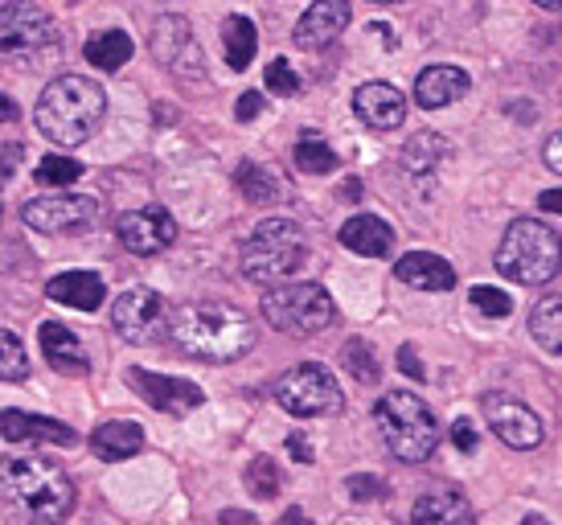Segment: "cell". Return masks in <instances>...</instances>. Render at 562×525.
<instances>
[{
	"label": "cell",
	"mask_w": 562,
	"mask_h": 525,
	"mask_svg": "<svg viewBox=\"0 0 562 525\" xmlns=\"http://www.w3.org/2000/svg\"><path fill=\"white\" fill-rule=\"evenodd\" d=\"M530 333L547 354L562 357V295H542L530 312Z\"/></svg>",
	"instance_id": "83f0119b"
},
{
	"label": "cell",
	"mask_w": 562,
	"mask_h": 525,
	"mask_svg": "<svg viewBox=\"0 0 562 525\" xmlns=\"http://www.w3.org/2000/svg\"><path fill=\"white\" fill-rule=\"evenodd\" d=\"M111 325L127 345H157L169 333V316H165V300L153 288H127L115 295L111 304Z\"/></svg>",
	"instance_id": "30bf717a"
},
{
	"label": "cell",
	"mask_w": 562,
	"mask_h": 525,
	"mask_svg": "<svg viewBox=\"0 0 562 525\" xmlns=\"http://www.w3.org/2000/svg\"><path fill=\"white\" fill-rule=\"evenodd\" d=\"M411 525H476V513L460 493L436 489V493H423L411 505Z\"/></svg>",
	"instance_id": "603a6c76"
},
{
	"label": "cell",
	"mask_w": 562,
	"mask_h": 525,
	"mask_svg": "<svg viewBox=\"0 0 562 525\" xmlns=\"http://www.w3.org/2000/svg\"><path fill=\"white\" fill-rule=\"evenodd\" d=\"M259 111H263V94H259V91L238 94V108H235V115H238V120H243V124H247V120H255V115H259Z\"/></svg>",
	"instance_id": "ab89813d"
},
{
	"label": "cell",
	"mask_w": 562,
	"mask_h": 525,
	"mask_svg": "<svg viewBox=\"0 0 562 525\" xmlns=\"http://www.w3.org/2000/svg\"><path fill=\"white\" fill-rule=\"evenodd\" d=\"M353 111H358V120L366 127L394 132V127H403V120H406V99L391 82H366V87L353 91Z\"/></svg>",
	"instance_id": "e0dca14e"
},
{
	"label": "cell",
	"mask_w": 562,
	"mask_h": 525,
	"mask_svg": "<svg viewBox=\"0 0 562 525\" xmlns=\"http://www.w3.org/2000/svg\"><path fill=\"white\" fill-rule=\"evenodd\" d=\"M481 411H484V423L493 427V435H497L501 444H509V448L530 451V448H538V444L547 439V432H542V418L533 415L526 402L509 399V394H501V390H493V394H481Z\"/></svg>",
	"instance_id": "8fae6325"
},
{
	"label": "cell",
	"mask_w": 562,
	"mask_h": 525,
	"mask_svg": "<svg viewBox=\"0 0 562 525\" xmlns=\"http://www.w3.org/2000/svg\"><path fill=\"white\" fill-rule=\"evenodd\" d=\"M222 49H226V66H231V70H247L250 58H255V49H259L255 21L243 13L226 16V21H222Z\"/></svg>",
	"instance_id": "484cf974"
},
{
	"label": "cell",
	"mask_w": 562,
	"mask_h": 525,
	"mask_svg": "<svg viewBox=\"0 0 562 525\" xmlns=\"http://www.w3.org/2000/svg\"><path fill=\"white\" fill-rule=\"evenodd\" d=\"M472 304H476L484 316H497V321L514 312V300H509V295L501 292V288H484V283H476V288H472Z\"/></svg>",
	"instance_id": "d590c367"
},
{
	"label": "cell",
	"mask_w": 562,
	"mask_h": 525,
	"mask_svg": "<svg viewBox=\"0 0 562 525\" xmlns=\"http://www.w3.org/2000/svg\"><path fill=\"white\" fill-rule=\"evenodd\" d=\"M247 489L255 496H263V501H271V496L280 493V468H276V460H271V456H255V460H250Z\"/></svg>",
	"instance_id": "e575fe53"
},
{
	"label": "cell",
	"mask_w": 562,
	"mask_h": 525,
	"mask_svg": "<svg viewBox=\"0 0 562 525\" xmlns=\"http://www.w3.org/2000/svg\"><path fill=\"white\" fill-rule=\"evenodd\" d=\"M127 382L136 387V394H140L148 406H157V411H165V415H189V411H198L205 402L202 387H193V382H186V378H169V373H148V370H127Z\"/></svg>",
	"instance_id": "9a60e30c"
},
{
	"label": "cell",
	"mask_w": 562,
	"mask_h": 525,
	"mask_svg": "<svg viewBox=\"0 0 562 525\" xmlns=\"http://www.w3.org/2000/svg\"><path fill=\"white\" fill-rule=\"evenodd\" d=\"M304 259H308V238L288 217H267L243 243V276L250 283L280 288L304 267Z\"/></svg>",
	"instance_id": "8992f818"
},
{
	"label": "cell",
	"mask_w": 562,
	"mask_h": 525,
	"mask_svg": "<svg viewBox=\"0 0 562 525\" xmlns=\"http://www.w3.org/2000/svg\"><path fill=\"white\" fill-rule=\"evenodd\" d=\"M542 160H547L554 172H562V132H554V136L547 139V148H542Z\"/></svg>",
	"instance_id": "60d3db41"
},
{
	"label": "cell",
	"mask_w": 562,
	"mask_h": 525,
	"mask_svg": "<svg viewBox=\"0 0 562 525\" xmlns=\"http://www.w3.org/2000/svg\"><path fill=\"white\" fill-rule=\"evenodd\" d=\"M538 9H550V13H562V0H533Z\"/></svg>",
	"instance_id": "681fc988"
},
{
	"label": "cell",
	"mask_w": 562,
	"mask_h": 525,
	"mask_svg": "<svg viewBox=\"0 0 562 525\" xmlns=\"http://www.w3.org/2000/svg\"><path fill=\"white\" fill-rule=\"evenodd\" d=\"M452 153V144L443 136H431V132H419L415 139H406L403 148V172L406 177H427L436 172V165H443Z\"/></svg>",
	"instance_id": "4316f807"
},
{
	"label": "cell",
	"mask_w": 562,
	"mask_h": 525,
	"mask_svg": "<svg viewBox=\"0 0 562 525\" xmlns=\"http://www.w3.org/2000/svg\"><path fill=\"white\" fill-rule=\"evenodd\" d=\"M345 489H349V496H353V501H374V496L386 493V484H382L378 477H366V472H358V477L345 480Z\"/></svg>",
	"instance_id": "74e56055"
},
{
	"label": "cell",
	"mask_w": 562,
	"mask_h": 525,
	"mask_svg": "<svg viewBox=\"0 0 562 525\" xmlns=\"http://www.w3.org/2000/svg\"><path fill=\"white\" fill-rule=\"evenodd\" d=\"M341 198L345 201H358L361 198V181H358V177H349V181H345V186H341Z\"/></svg>",
	"instance_id": "bcb514c9"
},
{
	"label": "cell",
	"mask_w": 562,
	"mask_h": 525,
	"mask_svg": "<svg viewBox=\"0 0 562 525\" xmlns=\"http://www.w3.org/2000/svg\"><path fill=\"white\" fill-rule=\"evenodd\" d=\"M4 439L9 444H58V448H75L79 444V435L70 432L66 423L58 418H46V415H30V411H4Z\"/></svg>",
	"instance_id": "d6986e66"
},
{
	"label": "cell",
	"mask_w": 562,
	"mask_h": 525,
	"mask_svg": "<svg viewBox=\"0 0 562 525\" xmlns=\"http://www.w3.org/2000/svg\"><path fill=\"white\" fill-rule=\"evenodd\" d=\"M280 525H308V517H304V510H288L280 517Z\"/></svg>",
	"instance_id": "7dc6e473"
},
{
	"label": "cell",
	"mask_w": 562,
	"mask_h": 525,
	"mask_svg": "<svg viewBox=\"0 0 562 525\" xmlns=\"http://www.w3.org/2000/svg\"><path fill=\"white\" fill-rule=\"evenodd\" d=\"M238 189H243V198L247 201H276L280 198V186H276V177L263 169V165H238Z\"/></svg>",
	"instance_id": "d6a6232c"
},
{
	"label": "cell",
	"mask_w": 562,
	"mask_h": 525,
	"mask_svg": "<svg viewBox=\"0 0 562 525\" xmlns=\"http://www.w3.org/2000/svg\"><path fill=\"white\" fill-rule=\"evenodd\" d=\"M153 54L160 66H169L177 78H202V49L186 16L165 13L153 25Z\"/></svg>",
	"instance_id": "4fadbf2b"
},
{
	"label": "cell",
	"mask_w": 562,
	"mask_h": 525,
	"mask_svg": "<svg viewBox=\"0 0 562 525\" xmlns=\"http://www.w3.org/2000/svg\"><path fill=\"white\" fill-rule=\"evenodd\" d=\"M497 271L514 283L542 288L562 271V238L538 217H517L497 247Z\"/></svg>",
	"instance_id": "277c9868"
},
{
	"label": "cell",
	"mask_w": 562,
	"mask_h": 525,
	"mask_svg": "<svg viewBox=\"0 0 562 525\" xmlns=\"http://www.w3.org/2000/svg\"><path fill=\"white\" fill-rule=\"evenodd\" d=\"M132 37L120 30H108V33H94L91 42L82 46V54H87V63L99 66V70H120V66L132 58Z\"/></svg>",
	"instance_id": "f1b7e54d"
},
{
	"label": "cell",
	"mask_w": 562,
	"mask_h": 525,
	"mask_svg": "<svg viewBox=\"0 0 562 525\" xmlns=\"http://www.w3.org/2000/svg\"><path fill=\"white\" fill-rule=\"evenodd\" d=\"M521 525H550V522H547V517H538V513H530V517H526Z\"/></svg>",
	"instance_id": "f907efd6"
},
{
	"label": "cell",
	"mask_w": 562,
	"mask_h": 525,
	"mask_svg": "<svg viewBox=\"0 0 562 525\" xmlns=\"http://www.w3.org/2000/svg\"><path fill=\"white\" fill-rule=\"evenodd\" d=\"M4 489L33 522L58 525L75 510V480L66 477V468L46 456H16L4 460Z\"/></svg>",
	"instance_id": "3957f363"
},
{
	"label": "cell",
	"mask_w": 562,
	"mask_h": 525,
	"mask_svg": "<svg viewBox=\"0 0 562 525\" xmlns=\"http://www.w3.org/2000/svg\"><path fill=\"white\" fill-rule=\"evenodd\" d=\"M37 337H42V354H46V361L54 366V370L75 373V378H79V373H87V354H82L79 337H75L63 321H46Z\"/></svg>",
	"instance_id": "cb8c5ba5"
},
{
	"label": "cell",
	"mask_w": 562,
	"mask_h": 525,
	"mask_svg": "<svg viewBox=\"0 0 562 525\" xmlns=\"http://www.w3.org/2000/svg\"><path fill=\"white\" fill-rule=\"evenodd\" d=\"M0 46L9 58H33L58 46V25L33 0H4L0 4Z\"/></svg>",
	"instance_id": "9c48e42d"
},
{
	"label": "cell",
	"mask_w": 562,
	"mask_h": 525,
	"mask_svg": "<svg viewBox=\"0 0 562 525\" xmlns=\"http://www.w3.org/2000/svg\"><path fill=\"white\" fill-rule=\"evenodd\" d=\"M452 439H456V448L460 451H476V427H472V418H456Z\"/></svg>",
	"instance_id": "f35d334b"
},
{
	"label": "cell",
	"mask_w": 562,
	"mask_h": 525,
	"mask_svg": "<svg viewBox=\"0 0 562 525\" xmlns=\"http://www.w3.org/2000/svg\"><path fill=\"white\" fill-rule=\"evenodd\" d=\"M263 321L292 337H313L337 321V304L321 283H280L263 295Z\"/></svg>",
	"instance_id": "52a82bcc"
},
{
	"label": "cell",
	"mask_w": 562,
	"mask_h": 525,
	"mask_svg": "<svg viewBox=\"0 0 562 525\" xmlns=\"http://www.w3.org/2000/svg\"><path fill=\"white\" fill-rule=\"evenodd\" d=\"M267 91H271V94H283V99L300 91L296 70H292V66L283 63V58H276V63L267 66Z\"/></svg>",
	"instance_id": "8d00e7d4"
},
{
	"label": "cell",
	"mask_w": 562,
	"mask_h": 525,
	"mask_svg": "<svg viewBox=\"0 0 562 525\" xmlns=\"http://www.w3.org/2000/svg\"><path fill=\"white\" fill-rule=\"evenodd\" d=\"M398 370H403L406 378H423V366L415 361V349H411V345L398 349Z\"/></svg>",
	"instance_id": "7bdbcfd3"
},
{
	"label": "cell",
	"mask_w": 562,
	"mask_h": 525,
	"mask_svg": "<svg viewBox=\"0 0 562 525\" xmlns=\"http://www.w3.org/2000/svg\"><path fill=\"white\" fill-rule=\"evenodd\" d=\"M25 226L42 234H75L82 226H91L99 217V201L87 193H58V198H33L25 201Z\"/></svg>",
	"instance_id": "7c38bea8"
},
{
	"label": "cell",
	"mask_w": 562,
	"mask_h": 525,
	"mask_svg": "<svg viewBox=\"0 0 562 525\" xmlns=\"http://www.w3.org/2000/svg\"><path fill=\"white\" fill-rule=\"evenodd\" d=\"M349 16H353L349 0H313V4H308V13L296 21L292 42H296L300 49L333 46V42H337V33H345V25H349Z\"/></svg>",
	"instance_id": "2e32d148"
},
{
	"label": "cell",
	"mask_w": 562,
	"mask_h": 525,
	"mask_svg": "<svg viewBox=\"0 0 562 525\" xmlns=\"http://www.w3.org/2000/svg\"><path fill=\"white\" fill-rule=\"evenodd\" d=\"M394 276L403 279L406 288H419V292H452L456 271L448 259H439L436 250H411L394 262Z\"/></svg>",
	"instance_id": "ac0fdd59"
},
{
	"label": "cell",
	"mask_w": 562,
	"mask_h": 525,
	"mask_svg": "<svg viewBox=\"0 0 562 525\" xmlns=\"http://www.w3.org/2000/svg\"><path fill=\"white\" fill-rule=\"evenodd\" d=\"M472 87V78L460 70V66H427L419 78H415V103L427 111H439L464 99Z\"/></svg>",
	"instance_id": "ffe728a7"
},
{
	"label": "cell",
	"mask_w": 562,
	"mask_h": 525,
	"mask_svg": "<svg viewBox=\"0 0 562 525\" xmlns=\"http://www.w3.org/2000/svg\"><path fill=\"white\" fill-rule=\"evenodd\" d=\"M292 160H296V169L308 172V177H325V172L337 169V153H333L328 144H321L316 136L300 139L296 153H292Z\"/></svg>",
	"instance_id": "4dcf8cb0"
},
{
	"label": "cell",
	"mask_w": 562,
	"mask_h": 525,
	"mask_svg": "<svg viewBox=\"0 0 562 525\" xmlns=\"http://www.w3.org/2000/svg\"><path fill=\"white\" fill-rule=\"evenodd\" d=\"M218 525H259V522H255L250 513H243V510H222Z\"/></svg>",
	"instance_id": "f6af8a7d"
},
{
	"label": "cell",
	"mask_w": 562,
	"mask_h": 525,
	"mask_svg": "<svg viewBox=\"0 0 562 525\" xmlns=\"http://www.w3.org/2000/svg\"><path fill=\"white\" fill-rule=\"evenodd\" d=\"M370 4H403V0H370Z\"/></svg>",
	"instance_id": "816d5d0a"
},
{
	"label": "cell",
	"mask_w": 562,
	"mask_h": 525,
	"mask_svg": "<svg viewBox=\"0 0 562 525\" xmlns=\"http://www.w3.org/2000/svg\"><path fill=\"white\" fill-rule=\"evenodd\" d=\"M82 172H87V169H82L79 160H70V156H54V153H49L46 160H42V165L33 169V181H37V186H49V189H54V186L63 189V186H75V181H79Z\"/></svg>",
	"instance_id": "1f68e13d"
},
{
	"label": "cell",
	"mask_w": 562,
	"mask_h": 525,
	"mask_svg": "<svg viewBox=\"0 0 562 525\" xmlns=\"http://www.w3.org/2000/svg\"><path fill=\"white\" fill-rule=\"evenodd\" d=\"M46 295L54 304H66V309L75 312H94L108 300V288L91 271H63V276H54L46 283Z\"/></svg>",
	"instance_id": "44dd1931"
},
{
	"label": "cell",
	"mask_w": 562,
	"mask_h": 525,
	"mask_svg": "<svg viewBox=\"0 0 562 525\" xmlns=\"http://www.w3.org/2000/svg\"><path fill=\"white\" fill-rule=\"evenodd\" d=\"M0 349H4V366H0V378L4 382H25L30 378V357H25V345L13 328L0 333Z\"/></svg>",
	"instance_id": "836d02e7"
},
{
	"label": "cell",
	"mask_w": 562,
	"mask_h": 525,
	"mask_svg": "<svg viewBox=\"0 0 562 525\" xmlns=\"http://www.w3.org/2000/svg\"><path fill=\"white\" fill-rule=\"evenodd\" d=\"M341 361H345V370L353 373V382H361V387H374L378 378H382V366H378V357L374 349H370V340H345L341 345Z\"/></svg>",
	"instance_id": "f546056e"
},
{
	"label": "cell",
	"mask_w": 562,
	"mask_h": 525,
	"mask_svg": "<svg viewBox=\"0 0 562 525\" xmlns=\"http://www.w3.org/2000/svg\"><path fill=\"white\" fill-rule=\"evenodd\" d=\"M374 418L382 427L386 448L394 451V460L403 463H423L431 460V451L439 448V423L431 415V406L411 394V390H386L374 406Z\"/></svg>",
	"instance_id": "5b68a950"
},
{
	"label": "cell",
	"mask_w": 562,
	"mask_h": 525,
	"mask_svg": "<svg viewBox=\"0 0 562 525\" xmlns=\"http://www.w3.org/2000/svg\"><path fill=\"white\" fill-rule=\"evenodd\" d=\"M115 238L132 255L153 259V255H160V250H169L177 243V222H172V214L165 205H144V210H132V214L120 217Z\"/></svg>",
	"instance_id": "5bb4252c"
},
{
	"label": "cell",
	"mask_w": 562,
	"mask_h": 525,
	"mask_svg": "<svg viewBox=\"0 0 562 525\" xmlns=\"http://www.w3.org/2000/svg\"><path fill=\"white\" fill-rule=\"evenodd\" d=\"M276 402L296 418H321V415H337L345 406V394L325 366L304 361V366H292L276 382Z\"/></svg>",
	"instance_id": "ba28073f"
},
{
	"label": "cell",
	"mask_w": 562,
	"mask_h": 525,
	"mask_svg": "<svg viewBox=\"0 0 562 525\" xmlns=\"http://www.w3.org/2000/svg\"><path fill=\"white\" fill-rule=\"evenodd\" d=\"M341 247L345 250H353V255H366V259H386L394 250V231L382 222V217L374 214H358V217H349L341 226Z\"/></svg>",
	"instance_id": "7402d4cb"
},
{
	"label": "cell",
	"mask_w": 562,
	"mask_h": 525,
	"mask_svg": "<svg viewBox=\"0 0 562 525\" xmlns=\"http://www.w3.org/2000/svg\"><path fill=\"white\" fill-rule=\"evenodd\" d=\"M288 451H292V456H296L300 463H313V448H308L304 432H292V435H288Z\"/></svg>",
	"instance_id": "b9f144b4"
},
{
	"label": "cell",
	"mask_w": 562,
	"mask_h": 525,
	"mask_svg": "<svg viewBox=\"0 0 562 525\" xmlns=\"http://www.w3.org/2000/svg\"><path fill=\"white\" fill-rule=\"evenodd\" d=\"M13 120H16V103L4 94V124H13Z\"/></svg>",
	"instance_id": "c3c4849f"
},
{
	"label": "cell",
	"mask_w": 562,
	"mask_h": 525,
	"mask_svg": "<svg viewBox=\"0 0 562 525\" xmlns=\"http://www.w3.org/2000/svg\"><path fill=\"white\" fill-rule=\"evenodd\" d=\"M169 337L181 354L210 366H231L255 349L250 316L226 300H186L181 309H172Z\"/></svg>",
	"instance_id": "6da1fadb"
},
{
	"label": "cell",
	"mask_w": 562,
	"mask_h": 525,
	"mask_svg": "<svg viewBox=\"0 0 562 525\" xmlns=\"http://www.w3.org/2000/svg\"><path fill=\"white\" fill-rule=\"evenodd\" d=\"M144 448V432L140 423H120V418H111L103 427H94L91 432V451L99 460H127V456H136Z\"/></svg>",
	"instance_id": "d4e9b609"
},
{
	"label": "cell",
	"mask_w": 562,
	"mask_h": 525,
	"mask_svg": "<svg viewBox=\"0 0 562 525\" xmlns=\"http://www.w3.org/2000/svg\"><path fill=\"white\" fill-rule=\"evenodd\" d=\"M103 111H108V94L99 82L82 75H58L37 99L33 120H37V132L49 144L79 148L94 136V127L103 124Z\"/></svg>",
	"instance_id": "7a4b0ae2"
},
{
	"label": "cell",
	"mask_w": 562,
	"mask_h": 525,
	"mask_svg": "<svg viewBox=\"0 0 562 525\" xmlns=\"http://www.w3.org/2000/svg\"><path fill=\"white\" fill-rule=\"evenodd\" d=\"M538 205H542L547 214H562V189H547V193L538 198Z\"/></svg>",
	"instance_id": "ee69618b"
}]
</instances>
